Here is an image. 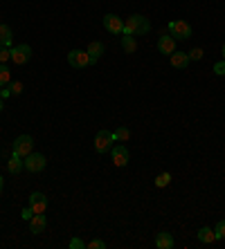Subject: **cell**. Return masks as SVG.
<instances>
[{"label":"cell","mask_w":225,"mask_h":249,"mask_svg":"<svg viewBox=\"0 0 225 249\" xmlns=\"http://www.w3.org/2000/svg\"><path fill=\"white\" fill-rule=\"evenodd\" d=\"M32 148H34V139H32L30 135H18L12 144V153L14 155H20V157H27L32 153Z\"/></svg>","instance_id":"3957f363"},{"label":"cell","mask_w":225,"mask_h":249,"mask_svg":"<svg viewBox=\"0 0 225 249\" xmlns=\"http://www.w3.org/2000/svg\"><path fill=\"white\" fill-rule=\"evenodd\" d=\"M104 27H106L108 34L117 36L124 32V20L119 16H115V14H106V16H104Z\"/></svg>","instance_id":"52a82bcc"},{"label":"cell","mask_w":225,"mask_h":249,"mask_svg":"<svg viewBox=\"0 0 225 249\" xmlns=\"http://www.w3.org/2000/svg\"><path fill=\"white\" fill-rule=\"evenodd\" d=\"M115 144V137H112L111 130H99L95 135V151L97 153H108Z\"/></svg>","instance_id":"5b68a950"},{"label":"cell","mask_w":225,"mask_h":249,"mask_svg":"<svg viewBox=\"0 0 225 249\" xmlns=\"http://www.w3.org/2000/svg\"><path fill=\"white\" fill-rule=\"evenodd\" d=\"M7 88L12 90V94H23V83H20V81H12Z\"/></svg>","instance_id":"484cf974"},{"label":"cell","mask_w":225,"mask_h":249,"mask_svg":"<svg viewBox=\"0 0 225 249\" xmlns=\"http://www.w3.org/2000/svg\"><path fill=\"white\" fill-rule=\"evenodd\" d=\"M45 227H48V218H45V213H34L30 218V233L38 236V233L45 231Z\"/></svg>","instance_id":"8fae6325"},{"label":"cell","mask_w":225,"mask_h":249,"mask_svg":"<svg viewBox=\"0 0 225 249\" xmlns=\"http://www.w3.org/2000/svg\"><path fill=\"white\" fill-rule=\"evenodd\" d=\"M30 207L34 213H45V209H48V197L43 196L41 191H34L30 196Z\"/></svg>","instance_id":"30bf717a"},{"label":"cell","mask_w":225,"mask_h":249,"mask_svg":"<svg viewBox=\"0 0 225 249\" xmlns=\"http://www.w3.org/2000/svg\"><path fill=\"white\" fill-rule=\"evenodd\" d=\"M7 171H9L12 175L20 173V171H23V157H20V155H14V153H12V160L7 162Z\"/></svg>","instance_id":"2e32d148"},{"label":"cell","mask_w":225,"mask_h":249,"mask_svg":"<svg viewBox=\"0 0 225 249\" xmlns=\"http://www.w3.org/2000/svg\"><path fill=\"white\" fill-rule=\"evenodd\" d=\"M86 247V243H83L81 238H72L70 240V249H83Z\"/></svg>","instance_id":"f1b7e54d"},{"label":"cell","mask_w":225,"mask_h":249,"mask_svg":"<svg viewBox=\"0 0 225 249\" xmlns=\"http://www.w3.org/2000/svg\"><path fill=\"white\" fill-rule=\"evenodd\" d=\"M155 247H158V249H171V247H173L171 233H167V231H160V233H158V236H155Z\"/></svg>","instance_id":"9a60e30c"},{"label":"cell","mask_w":225,"mask_h":249,"mask_svg":"<svg viewBox=\"0 0 225 249\" xmlns=\"http://www.w3.org/2000/svg\"><path fill=\"white\" fill-rule=\"evenodd\" d=\"M169 36H173L176 41H187L191 38V25L185 20H171L169 23Z\"/></svg>","instance_id":"277c9868"},{"label":"cell","mask_w":225,"mask_h":249,"mask_svg":"<svg viewBox=\"0 0 225 249\" xmlns=\"http://www.w3.org/2000/svg\"><path fill=\"white\" fill-rule=\"evenodd\" d=\"M7 97H12V90H9V88H2V90H0V99H7Z\"/></svg>","instance_id":"4dcf8cb0"},{"label":"cell","mask_w":225,"mask_h":249,"mask_svg":"<svg viewBox=\"0 0 225 249\" xmlns=\"http://www.w3.org/2000/svg\"><path fill=\"white\" fill-rule=\"evenodd\" d=\"M12 83V70L7 68V63H0V88H5Z\"/></svg>","instance_id":"ffe728a7"},{"label":"cell","mask_w":225,"mask_h":249,"mask_svg":"<svg viewBox=\"0 0 225 249\" xmlns=\"http://www.w3.org/2000/svg\"><path fill=\"white\" fill-rule=\"evenodd\" d=\"M214 74H216V76H225V61L214 63Z\"/></svg>","instance_id":"4316f807"},{"label":"cell","mask_w":225,"mask_h":249,"mask_svg":"<svg viewBox=\"0 0 225 249\" xmlns=\"http://www.w3.org/2000/svg\"><path fill=\"white\" fill-rule=\"evenodd\" d=\"M169 61H171V65L176 70H185L187 65H189V54L185 52H173L171 56H169Z\"/></svg>","instance_id":"5bb4252c"},{"label":"cell","mask_w":225,"mask_h":249,"mask_svg":"<svg viewBox=\"0 0 225 249\" xmlns=\"http://www.w3.org/2000/svg\"><path fill=\"white\" fill-rule=\"evenodd\" d=\"M122 50H124L126 54H133L137 50V43H135V38L131 34H124L122 36Z\"/></svg>","instance_id":"d6986e66"},{"label":"cell","mask_w":225,"mask_h":249,"mask_svg":"<svg viewBox=\"0 0 225 249\" xmlns=\"http://www.w3.org/2000/svg\"><path fill=\"white\" fill-rule=\"evenodd\" d=\"M104 50H106V47H104V43H99V41L90 43L88 50H86V52H88V56H90V63H97V61L101 58V54H104Z\"/></svg>","instance_id":"4fadbf2b"},{"label":"cell","mask_w":225,"mask_h":249,"mask_svg":"<svg viewBox=\"0 0 225 249\" xmlns=\"http://www.w3.org/2000/svg\"><path fill=\"white\" fill-rule=\"evenodd\" d=\"M86 247H90V249H106V243H104V240H90Z\"/></svg>","instance_id":"83f0119b"},{"label":"cell","mask_w":225,"mask_h":249,"mask_svg":"<svg viewBox=\"0 0 225 249\" xmlns=\"http://www.w3.org/2000/svg\"><path fill=\"white\" fill-rule=\"evenodd\" d=\"M198 240H201L203 245H212L214 240H216V233H214V229H209V227H201V229H198Z\"/></svg>","instance_id":"e0dca14e"},{"label":"cell","mask_w":225,"mask_h":249,"mask_svg":"<svg viewBox=\"0 0 225 249\" xmlns=\"http://www.w3.org/2000/svg\"><path fill=\"white\" fill-rule=\"evenodd\" d=\"M45 164H48V160H45V155H41V153L32 151L27 157H23V168L30 171V173H41L43 168H45Z\"/></svg>","instance_id":"7a4b0ae2"},{"label":"cell","mask_w":225,"mask_h":249,"mask_svg":"<svg viewBox=\"0 0 225 249\" xmlns=\"http://www.w3.org/2000/svg\"><path fill=\"white\" fill-rule=\"evenodd\" d=\"M158 50H160V54H169L171 56L173 52H176V38L173 36H160V41H158Z\"/></svg>","instance_id":"7c38bea8"},{"label":"cell","mask_w":225,"mask_h":249,"mask_svg":"<svg viewBox=\"0 0 225 249\" xmlns=\"http://www.w3.org/2000/svg\"><path fill=\"white\" fill-rule=\"evenodd\" d=\"M7 61H12V47L0 45V63H7Z\"/></svg>","instance_id":"603a6c76"},{"label":"cell","mask_w":225,"mask_h":249,"mask_svg":"<svg viewBox=\"0 0 225 249\" xmlns=\"http://www.w3.org/2000/svg\"><path fill=\"white\" fill-rule=\"evenodd\" d=\"M68 63H70L72 68L81 70V68H86V65H90V56L86 50H70V52H68Z\"/></svg>","instance_id":"8992f818"},{"label":"cell","mask_w":225,"mask_h":249,"mask_svg":"<svg viewBox=\"0 0 225 249\" xmlns=\"http://www.w3.org/2000/svg\"><path fill=\"white\" fill-rule=\"evenodd\" d=\"M223 61H225V45H223Z\"/></svg>","instance_id":"836d02e7"},{"label":"cell","mask_w":225,"mask_h":249,"mask_svg":"<svg viewBox=\"0 0 225 249\" xmlns=\"http://www.w3.org/2000/svg\"><path fill=\"white\" fill-rule=\"evenodd\" d=\"M12 27L9 25H0V45H5V47H9L12 45Z\"/></svg>","instance_id":"ac0fdd59"},{"label":"cell","mask_w":225,"mask_h":249,"mask_svg":"<svg viewBox=\"0 0 225 249\" xmlns=\"http://www.w3.org/2000/svg\"><path fill=\"white\" fill-rule=\"evenodd\" d=\"M214 233H216V240H223L225 238V220H219V225L214 227Z\"/></svg>","instance_id":"cb8c5ba5"},{"label":"cell","mask_w":225,"mask_h":249,"mask_svg":"<svg viewBox=\"0 0 225 249\" xmlns=\"http://www.w3.org/2000/svg\"><path fill=\"white\" fill-rule=\"evenodd\" d=\"M151 29V23L149 18L142 16V14H133L124 20V32L122 34H131V36H142V34H149Z\"/></svg>","instance_id":"6da1fadb"},{"label":"cell","mask_w":225,"mask_h":249,"mask_svg":"<svg viewBox=\"0 0 225 249\" xmlns=\"http://www.w3.org/2000/svg\"><path fill=\"white\" fill-rule=\"evenodd\" d=\"M20 215H23V220H27V222H30V218H32V215H34V211H32V207H30V204H27V207L23 209V213H20Z\"/></svg>","instance_id":"f546056e"},{"label":"cell","mask_w":225,"mask_h":249,"mask_svg":"<svg viewBox=\"0 0 225 249\" xmlns=\"http://www.w3.org/2000/svg\"><path fill=\"white\" fill-rule=\"evenodd\" d=\"M32 58V47L30 45H16L12 47V61L16 65H25Z\"/></svg>","instance_id":"ba28073f"},{"label":"cell","mask_w":225,"mask_h":249,"mask_svg":"<svg viewBox=\"0 0 225 249\" xmlns=\"http://www.w3.org/2000/svg\"><path fill=\"white\" fill-rule=\"evenodd\" d=\"M112 151V164H115V166H126V164H129V160H131V155H129V148H126L124 144H117V146H112L111 148Z\"/></svg>","instance_id":"9c48e42d"},{"label":"cell","mask_w":225,"mask_h":249,"mask_svg":"<svg viewBox=\"0 0 225 249\" xmlns=\"http://www.w3.org/2000/svg\"><path fill=\"white\" fill-rule=\"evenodd\" d=\"M2 184H5V180H2V175H0V191H2Z\"/></svg>","instance_id":"1f68e13d"},{"label":"cell","mask_w":225,"mask_h":249,"mask_svg":"<svg viewBox=\"0 0 225 249\" xmlns=\"http://www.w3.org/2000/svg\"><path fill=\"white\" fill-rule=\"evenodd\" d=\"M169 182H171V175H169V173H160V175H158V178H155V186H158V189H162V186H167V184H169Z\"/></svg>","instance_id":"7402d4cb"},{"label":"cell","mask_w":225,"mask_h":249,"mask_svg":"<svg viewBox=\"0 0 225 249\" xmlns=\"http://www.w3.org/2000/svg\"><path fill=\"white\" fill-rule=\"evenodd\" d=\"M189 54V61H201L203 56H205V52H203L201 47H194V50H191V52H187Z\"/></svg>","instance_id":"d4e9b609"},{"label":"cell","mask_w":225,"mask_h":249,"mask_svg":"<svg viewBox=\"0 0 225 249\" xmlns=\"http://www.w3.org/2000/svg\"><path fill=\"white\" fill-rule=\"evenodd\" d=\"M2 108H5V104H2V99H0V110H2Z\"/></svg>","instance_id":"d6a6232c"},{"label":"cell","mask_w":225,"mask_h":249,"mask_svg":"<svg viewBox=\"0 0 225 249\" xmlns=\"http://www.w3.org/2000/svg\"><path fill=\"white\" fill-rule=\"evenodd\" d=\"M112 137H115V142H129L131 137V130L126 126H119L115 133H112Z\"/></svg>","instance_id":"44dd1931"}]
</instances>
